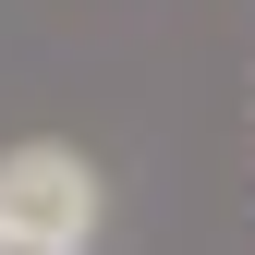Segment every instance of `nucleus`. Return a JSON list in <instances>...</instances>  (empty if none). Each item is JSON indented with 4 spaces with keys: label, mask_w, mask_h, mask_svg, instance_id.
Returning a JSON list of instances; mask_svg holds the SVG:
<instances>
[{
    "label": "nucleus",
    "mask_w": 255,
    "mask_h": 255,
    "mask_svg": "<svg viewBox=\"0 0 255 255\" xmlns=\"http://www.w3.org/2000/svg\"><path fill=\"white\" fill-rule=\"evenodd\" d=\"M0 231L85 243V231H98V170L61 158V146H12V158H0Z\"/></svg>",
    "instance_id": "1"
},
{
    "label": "nucleus",
    "mask_w": 255,
    "mask_h": 255,
    "mask_svg": "<svg viewBox=\"0 0 255 255\" xmlns=\"http://www.w3.org/2000/svg\"><path fill=\"white\" fill-rule=\"evenodd\" d=\"M0 255H85V243H37V231H0Z\"/></svg>",
    "instance_id": "2"
}]
</instances>
